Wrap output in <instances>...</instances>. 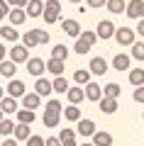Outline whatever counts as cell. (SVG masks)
Returning a JSON list of instances; mask_svg holds the SVG:
<instances>
[{"instance_id":"6da1fadb","label":"cell","mask_w":144,"mask_h":146,"mask_svg":"<svg viewBox=\"0 0 144 146\" xmlns=\"http://www.w3.org/2000/svg\"><path fill=\"white\" fill-rule=\"evenodd\" d=\"M98 42V34L95 32H81V36H76V44H73V51L76 54H88L93 49V44Z\"/></svg>"},{"instance_id":"7a4b0ae2","label":"cell","mask_w":144,"mask_h":146,"mask_svg":"<svg viewBox=\"0 0 144 146\" xmlns=\"http://www.w3.org/2000/svg\"><path fill=\"white\" fill-rule=\"evenodd\" d=\"M42 17L46 20V25L59 22V17H61V0H46L44 3V15Z\"/></svg>"},{"instance_id":"3957f363","label":"cell","mask_w":144,"mask_h":146,"mask_svg":"<svg viewBox=\"0 0 144 146\" xmlns=\"http://www.w3.org/2000/svg\"><path fill=\"white\" fill-rule=\"evenodd\" d=\"M115 42H117L120 46H132V44L137 42V32L129 29V27H117V29H115Z\"/></svg>"},{"instance_id":"277c9868","label":"cell","mask_w":144,"mask_h":146,"mask_svg":"<svg viewBox=\"0 0 144 146\" xmlns=\"http://www.w3.org/2000/svg\"><path fill=\"white\" fill-rule=\"evenodd\" d=\"M125 15L132 17V20H142L144 17V0H129L127 7H125Z\"/></svg>"},{"instance_id":"5b68a950","label":"cell","mask_w":144,"mask_h":146,"mask_svg":"<svg viewBox=\"0 0 144 146\" xmlns=\"http://www.w3.org/2000/svg\"><path fill=\"white\" fill-rule=\"evenodd\" d=\"M115 29H117V27H115L110 20H100L95 34H98V39H113V36H115Z\"/></svg>"},{"instance_id":"8992f818","label":"cell","mask_w":144,"mask_h":146,"mask_svg":"<svg viewBox=\"0 0 144 146\" xmlns=\"http://www.w3.org/2000/svg\"><path fill=\"white\" fill-rule=\"evenodd\" d=\"M10 58L15 63H27V58H29V49H27L25 44H15V46L10 49Z\"/></svg>"},{"instance_id":"52a82bcc","label":"cell","mask_w":144,"mask_h":146,"mask_svg":"<svg viewBox=\"0 0 144 146\" xmlns=\"http://www.w3.org/2000/svg\"><path fill=\"white\" fill-rule=\"evenodd\" d=\"M98 107L103 115H115L117 112V98H108V95H103V98L98 100Z\"/></svg>"},{"instance_id":"ba28073f","label":"cell","mask_w":144,"mask_h":146,"mask_svg":"<svg viewBox=\"0 0 144 146\" xmlns=\"http://www.w3.org/2000/svg\"><path fill=\"white\" fill-rule=\"evenodd\" d=\"M46 71V63L42 61V58H27V73H29V76H34V78H39L42 73Z\"/></svg>"},{"instance_id":"9c48e42d","label":"cell","mask_w":144,"mask_h":146,"mask_svg":"<svg viewBox=\"0 0 144 146\" xmlns=\"http://www.w3.org/2000/svg\"><path fill=\"white\" fill-rule=\"evenodd\" d=\"M76 131L81 136H93L98 129H95V122H93V119H83V117H81V119L76 122Z\"/></svg>"},{"instance_id":"30bf717a","label":"cell","mask_w":144,"mask_h":146,"mask_svg":"<svg viewBox=\"0 0 144 146\" xmlns=\"http://www.w3.org/2000/svg\"><path fill=\"white\" fill-rule=\"evenodd\" d=\"M88 71H90L93 76H105V73H108V61H105L103 56L90 58V66H88Z\"/></svg>"},{"instance_id":"8fae6325","label":"cell","mask_w":144,"mask_h":146,"mask_svg":"<svg viewBox=\"0 0 144 146\" xmlns=\"http://www.w3.org/2000/svg\"><path fill=\"white\" fill-rule=\"evenodd\" d=\"M20 100H22V107H27V110H39V105H42L39 93H25Z\"/></svg>"},{"instance_id":"7c38bea8","label":"cell","mask_w":144,"mask_h":146,"mask_svg":"<svg viewBox=\"0 0 144 146\" xmlns=\"http://www.w3.org/2000/svg\"><path fill=\"white\" fill-rule=\"evenodd\" d=\"M15 73H17V63L12 61V58H5V61H0V76L3 78H15Z\"/></svg>"},{"instance_id":"4fadbf2b","label":"cell","mask_w":144,"mask_h":146,"mask_svg":"<svg viewBox=\"0 0 144 146\" xmlns=\"http://www.w3.org/2000/svg\"><path fill=\"white\" fill-rule=\"evenodd\" d=\"M34 93H39L42 98H46L49 93H54V85H52V80H46V78H37L34 80Z\"/></svg>"},{"instance_id":"5bb4252c","label":"cell","mask_w":144,"mask_h":146,"mask_svg":"<svg viewBox=\"0 0 144 146\" xmlns=\"http://www.w3.org/2000/svg\"><path fill=\"white\" fill-rule=\"evenodd\" d=\"M7 20H10V25H22V22L27 20V10L25 7H10V12H7Z\"/></svg>"},{"instance_id":"9a60e30c","label":"cell","mask_w":144,"mask_h":146,"mask_svg":"<svg viewBox=\"0 0 144 146\" xmlns=\"http://www.w3.org/2000/svg\"><path fill=\"white\" fill-rule=\"evenodd\" d=\"M25 93H27V88H25V83H22V80L12 78L10 83H7V95H12V98H17V100H20Z\"/></svg>"},{"instance_id":"2e32d148","label":"cell","mask_w":144,"mask_h":146,"mask_svg":"<svg viewBox=\"0 0 144 146\" xmlns=\"http://www.w3.org/2000/svg\"><path fill=\"white\" fill-rule=\"evenodd\" d=\"M0 36H3L5 42L15 44L17 39H20V32L15 29V25H3V27H0Z\"/></svg>"},{"instance_id":"e0dca14e","label":"cell","mask_w":144,"mask_h":146,"mask_svg":"<svg viewBox=\"0 0 144 146\" xmlns=\"http://www.w3.org/2000/svg\"><path fill=\"white\" fill-rule=\"evenodd\" d=\"M61 117H64V112H54V110H44V127H49V129L59 127Z\"/></svg>"},{"instance_id":"ac0fdd59","label":"cell","mask_w":144,"mask_h":146,"mask_svg":"<svg viewBox=\"0 0 144 146\" xmlns=\"http://www.w3.org/2000/svg\"><path fill=\"white\" fill-rule=\"evenodd\" d=\"M83 90H86V98L90 100V102H98V100L103 98V88H100L98 83H93V80H90V83H88Z\"/></svg>"},{"instance_id":"d6986e66","label":"cell","mask_w":144,"mask_h":146,"mask_svg":"<svg viewBox=\"0 0 144 146\" xmlns=\"http://www.w3.org/2000/svg\"><path fill=\"white\" fill-rule=\"evenodd\" d=\"M129 63H132V56H127V54H117V56L113 58V68L115 71H129Z\"/></svg>"},{"instance_id":"ffe728a7","label":"cell","mask_w":144,"mask_h":146,"mask_svg":"<svg viewBox=\"0 0 144 146\" xmlns=\"http://www.w3.org/2000/svg\"><path fill=\"white\" fill-rule=\"evenodd\" d=\"M61 29L66 32L68 36H81V25H78V20H64L61 22Z\"/></svg>"},{"instance_id":"44dd1931","label":"cell","mask_w":144,"mask_h":146,"mask_svg":"<svg viewBox=\"0 0 144 146\" xmlns=\"http://www.w3.org/2000/svg\"><path fill=\"white\" fill-rule=\"evenodd\" d=\"M46 71L52 73V76H64V71H66V61L49 58V61H46Z\"/></svg>"},{"instance_id":"7402d4cb","label":"cell","mask_w":144,"mask_h":146,"mask_svg":"<svg viewBox=\"0 0 144 146\" xmlns=\"http://www.w3.org/2000/svg\"><path fill=\"white\" fill-rule=\"evenodd\" d=\"M25 7H27V17H42L44 15V3L42 0H29Z\"/></svg>"},{"instance_id":"603a6c76","label":"cell","mask_w":144,"mask_h":146,"mask_svg":"<svg viewBox=\"0 0 144 146\" xmlns=\"http://www.w3.org/2000/svg\"><path fill=\"white\" fill-rule=\"evenodd\" d=\"M0 110H3L7 117H10L12 112H17V98H12V95H5V98L0 100Z\"/></svg>"},{"instance_id":"cb8c5ba5","label":"cell","mask_w":144,"mask_h":146,"mask_svg":"<svg viewBox=\"0 0 144 146\" xmlns=\"http://www.w3.org/2000/svg\"><path fill=\"white\" fill-rule=\"evenodd\" d=\"M66 98H68V102H71V105H78V102L86 100V90L78 88V85H76V88H68L66 90Z\"/></svg>"},{"instance_id":"d4e9b609","label":"cell","mask_w":144,"mask_h":146,"mask_svg":"<svg viewBox=\"0 0 144 146\" xmlns=\"http://www.w3.org/2000/svg\"><path fill=\"white\" fill-rule=\"evenodd\" d=\"M12 136H15L17 141H27V139L32 136L29 124H22V122H17V124H15V131H12Z\"/></svg>"},{"instance_id":"484cf974","label":"cell","mask_w":144,"mask_h":146,"mask_svg":"<svg viewBox=\"0 0 144 146\" xmlns=\"http://www.w3.org/2000/svg\"><path fill=\"white\" fill-rule=\"evenodd\" d=\"M59 139H61V146H78L76 144V129H61Z\"/></svg>"},{"instance_id":"4316f807","label":"cell","mask_w":144,"mask_h":146,"mask_svg":"<svg viewBox=\"0 0 144 146\" xmlns=\"http://www.w3.org/2000/svg\"><path fill=\"white\" fill-rule=\"evenodd\" d=\"M20 39H22V44H25L27 49H34V46H39V36H37V29L25 32V34H22Z\"/></svg>"},{"instance_id":"83f0119b","label":"cell","mask_w":144,"mask_h":146,"mask_svg":"<svg viewBox=\"0 0 144 146\" xmlns=\"http://www.w3.org/2000/svg\"><path fill=\"white\" fill-rule=\"evenodd\" d=\"M15 115H17V122H22V124H32V122L37 119V115H34V110H27V107L17 110Z\"/></svg>"},{"instance_id":"f1b7e54d","label":"cell","mask_w":144,"mask_h":146,"mask_svg":"<svg viewBox=\"0 0 144 146\" xmlns=\"http://www.w3.org/2000/svg\"><path fill=\"white\" fill-rule=\"evenodd\" d=\"M93 144L95 146H113V134H108V131H95L93 134Z\"/></svg>"},{"instance_id":"f546056e","label":"cell","mask_w":144,"mask_h":146,"mask_svg":"<svg viewBox=\"0 0 144 146\" xmlns=\"http://www.w3.org/2000/svg\"><path fill=\"white\" fill-rule=\"evenodd\" d=\"M129 83L134 85V88H139V85H144V68H129Z\"/></svg>"},{"instance_id":"4dcf8cb0","label":"cell","mask_w":144,"mask_h":146,"mask_svg":"<svg viewBox=\"0 0 144 146\" xmlns=\"http://www.w3.org/2000/svg\"><path fill=\"white\" fill-rule=\"evenodd\" d=\"M64 117H66V122H78V119H81V110H78V105L68 102V107L64 110Z\"/></svg>"},{"instance_id":"1f68e13d","label":"cell","mask_w":144,"mask_h":146,"mask_svg":"<svg viewBox=\"0 0 144 146\" xmlns=\"http://www.w3.org/2000/svg\"><path fill=\"white\" fill-rule=\"evenodd\" d=\"M105 7H108V12H113V15H122L127 5H125V0H108Z\"/></svg>"},{"instance_id":"d6a6232c","label":"cell","mask_w":144,"mask_h":146,"mask_svg":"<svg viewBox=\"0 0 144 146\" xmlns=\"http://www.w3.org/2000/svg\"><path fill=\"white\" fill-rule=\"evenodd\" d=\"M90 76H93L90 71H86V68H78V71L73 73V80H76L78 85H88V83H90Z\"/></svg>"},{"instance_id":"836d02e7","label":"cell","mask_w":144,"mask_h":146,"mask_svg":"<svg viewBox=\"0 0 144 146\" xmlns=\"http://www.w3.org/2000/svg\"><path fill=\"white\" fill-rule=\"evenodd\" d=\"M15 124H17V122H12L10 117H7V119L3 117V119H0V134H3V136H12V131H15Z\"/></svg>"},{"instance_id":"e575fe53","label":"cell","mask_w":144,"mask_h":146,"mask_svg":"<svg viewBox=\"0 0 144 146\" xmlns=\"http://www.w3.org/2000/svg\"><path fill=\"white\" fill-rule=\"evenodd\" d=\"M52 85H54V93H66L68 90V80L64 78V76H56V78L52 80Z\"/></svg>"},{"instance_id":"d590c367","label":"cell","mask_w":144,"mask_h":146,"mask_svg":"<svg viewBox=\"0 0 144 146\" xmlns=\"http://www.w3.org/2000/svg\"><path fill=\"white\" fill-rule=\"evenodd\" d=\"M52 58H59V61H66V58H68V49L64 46V44H56V46L52 49Z\"/></svg>"},{"instance_id":"8d00e7d4","label":"cell","mask_w":144,"mask_h":146,"mask_svg":"<svg viewBox=\"0 0 144 146\" xmlns=\"http://www.w3.org/2000/svg\"><path fill=\"white\" fill-rule=\"evenodd\" d=\"M129 49H132V58H137V61H144V42H134Z\"/></svg>"},{"instance_id":"74e56055","label":"cell","mask_w":144,"mask_h":146,"mask_svg":"<svg viewBox=\"0 0 144 146\" xmlns=\"http://www.w3.org/2000/svg\"><path fill=\"white\" fill-rule=\"evenodd\" d=\"M120 93H122V90H120L117 83H108L103 88V95H108V98H120Z\"/></svg>"},{"instance_id":"f35d334b","label":"cell","mask_w":144,"mask_h":146,"mask_svg":"<svg viewBox=\"0 0 144 146\" xmlns=\"http://www.w3.org/2000/svg\"><path fill=\"white\" fill-rule=\"evenodd\" d=\"M132 100H134V102H139V105H144V85L134 88V93H132Z\"/></svg>"},{"instance_id":"ab89813d","label":"cell","mask_w":144,"mask_h":146,"mask_svg":"<svg viewBox=\"0 0 144 146\" xmlns=\"http://www.w3.org/2000/svg\"><path fill=\"white\" fill-rule=\"evenodd\" d=\"M27 146H44V136H37V134H32L29 139H27Z\"/></svg>"},{"instance_id":"60d3db41","label":"cell","mask_w":144,"mask_h":146,"mask_svg":"<svg viewBox=\"0 0 144 146\" xmlns=\"http://www.w3.org/2000/svg\"><path fill=\"white\" fill-rule=\"evenodd\" d=\"M7 12H10V5H7V0H0V20H5Z\"/></svg>"},{"instance_id":"b9f144b4","label":"cell","mask_w":144,"mask_h":146,"mask_svg":"<svg viewBox=\"0 0 144 146\" xmlns=\"http://www.w3.org/2000/svg\"><path fill=\"white\" fill-rule=\"evenodd\" d=\"M37 36H39V44H49V32L37 29Z\"/></svg>"},{"instance_id":"7bdbcfd3","label":"cell","mask_w":144,"mask_h":146,"mask_svg":"<svg viewBox=\"0 0 144 146\" xmlns=\"http://www.w3.org/2000/svg\"><path fill=\"white\" fill-rule=\"evenodd\" d=\"M44 146H61V139L59 136H49V139H44Z\"/></svg>"},{"instance_id":"ee69618b","label":"cell","mask_w":144,"mask_h":146,"mask_svg":"<svg viewBox=\"0 0 144 146\" xmlns=\"http://www.w3.org/2000/svg\"><path fill=\"white\" fill-rule=\"evenodd\" d=\"M88 3V7H93V10H95V7H105V3H108V0H86Z\"/></svg>"},{"instance_id":"f6af8a7d","label":"cell","mask_w":144,"mask_h":146,"mask_svg":"<svg viewBox=\"0 0 144 146\" xmlns=\"http://www.w3.org/2000/svg\"><path fill=\"white\" fill-rule=\"evenodd\" d=\"M27 3H29V0H7V5H10V7H25Z\"/></svg>"},{"instance_id":"bcb514c9","label":"cell","mask_w":144,"mask_h":146,"mask_svg":"<svg viewBox=\"0 0 144 146\" xmlns=\"http://www.w3.org/2000/svg\"><path fill=\"white\" fill-rule=\"evenodd\" d=\"M3 146H17V139H15V136H5Z\"/></svg>"},{"instance_id":"7dc6e473","label":"cell","mask_w":144,"mask_h":146,"mask_svg":"<svg viewBox=\"0 0 144 146\" xmlns=\"http://www.w3.org/2000/svg\"><path fill=\"white\" fill-rule=\"evenodd\" d=\"M134 32H137L139 36H144V17H142L139 22H137V29H134Z\"/></svg>"},{"instance_id":"c3c4849f","label":"cell","mask_w":144,"mask_h":146,"mask_svg":"<svg viewBox=\"0 0 144 146\" xmlns=\"http://www.w3.org/2000/svg\"><path fill=\"white\" fill-rule=\"evenodd\" d=\"M5 54H7V49H5V44H0V61H5Z\"/></svg>"},{"instance_id":"681fc988","label":"cell","mask_w":144,"mask_h":146,"mask_svg":"<svg viewBox=\"0 0 144 146\" xmlns=\"http://www.w3.org/2000/svg\"><path fill=\"white\" fill-rule=\"evenodd\" d=\"M78 146H95L93 141H83V144H78Z\"/></svg>"},{"instance_id":"f907efd6","label":"cell","mask_w":144,"mask_h":146,"mask_svg":"<svg viewBox=\"0 0 144 146\" xmlns=\"http://www.w3.org/2000/svg\"><path fill=\"white\" fill-rule=\"evenodd\" d=\"M5 98V88H3V85H0V100Z\"/></svg>"},{"instance_id":"816d5d0a","label":"cell","mask_w":144,"mask_h":146,"mask_svg":"<svg viewBox=\"0 0 144 146\" xmlns=\"http://www.w3.org/2000/svg\"><path fill=\"white\" fill-rule=\"evenodd\" d=\"M68 3H73V5H78V3H81V0H68Z\"/></svg>"},{"instance_id":"f5cc1de1","label":"cell","mask_w":144,"mask_h":146,"mask_svg":"<svg viewBox=\"0 0 144 146\" xmlns=\"http://www.w3.org/2000/svg\"><path fill=\"white\" fill-rule=\"evenodd\" d=\"M3 117H5V112H3V110H0V119H3Z\"/></svg>"},{"instance_id":"db71d44e","label":"cell","mask_w":144,"mask_h":146,"mask_svg":"<svg viewBox=\"0 0 144 146\" xmlns=\"http://www.w3.org/2000/svg\"><path fill=\"white\" fill-rule=\"evenodd\" d=\"M142 119H144V112H142Z\"/></svg>"}]
</instances>
